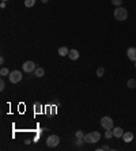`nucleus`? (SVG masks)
<instances>
[{"label":"nucleus","instance_id":"obj_7","mask_svg":"<svg viewBox=\"0 0 136 151\" xmlns=\"http://www.w3.org/2000/svg\"><path fill=\"white\" fill-rule=\"evenodd\" d=\"M127 56L129 60H132V61H136V48H133V46H131V48L127 49Z\"/></svg>","mask_w":136,"mask_h":151},{"label":"nucleus","instance_id":"obj_10","mask_svg":"<svg viewBox=\"0 0 136 151\" xmlns=\"http://www.w3.org/2000/svg\"><path fill=\"white\" fill-rule=\"evenodd\" d=\"M68 57L71 59V60H78V59H79V52H78L76 49H72V50H69Z\"/></svg>","mask_w":136,"mask_h":151},{"label":"nucleus","instance_id":"obj_3","mask_svg":"<svg viewBox=\"0 0 136 151\" xmlns=\"http://www.w3.org/2000/svg\"><path fill=\"white\" fill-rule=\"evenodd\" d=\"M101 127L104 129H113V120H112V117H109V116H105L101 119Z\"/></svg>","mask_w":136,"mask_h":151},{"label":"nucleus","instance_id":"obj_6","mask_svg":"<svg viewBox=\"0 0 136 151\" xmlns=\"http://www.w3.org/2000/svg\"><path fill=\"white\" fill-rule=\"evenodd\" d=\"M22 68H23V71H25V72H29V74H30V72L36 71L37 67H36V64H34L33 61H26V63H23Z\"/></svg>","mask_w":136,"mask_h":151},{"label":"nucleus","instance_id":"obj_20","mask_svg":"<svg viewBox=\"0 0 136 151\" xmlns=\"http://www.w3.org/2000/svg\"><path fill=\"white\" fill-rule=\"evenodd\" d=\"M4 89H5V83H4V80H0V90L3 91Z\"/></svg>","mask_w":136,"mask_h":151},{"label":"nucleus","instance_id":"obj_13","mask_svg":"<svg viewBox=\"0 0 136 151\" xmlns=\"http://www.w3.org/2000/svg\"><path fill=\"white\" fill-rule=\"evenodd\" d=\"M127 86L129 87V89H135L136 87V80L135 79H129L127 82Z\"/></svg>","mask_w":136,"mask_h":151},{"label":"nucleus","instance_id":"obj_18","mask_svg":"<svg viewBox=\"0 0 136 151\" xmlns=\"http://www.w3.org/2000/svg\"><path fill=\"white\" fill-rule=\"evenodd\" d=\"M0 75H1V76L10 75V72H8V70H7V68H4V67H3V68H1V70H0Z\"/></svg>","mask_w":136,"mask_h":151},{"label":"nucleus","instance_id":"obj_11","mask_svg":"<svg viewBox=\"0 0 136 151\" xmlns=\"http://www.w3.org/2000/svg\"><path fill=\"white\" fill-rule=\"evenodd\" d=\"M44 74H45V71H44V68H41V67L36 68V71H34V75H36L37 78H42Z\"/></svg>","mask_w":136,"mask_h":151},{"label":"nucleus","instance_id":"obj_12","mask_svg":"<svg viewBox=\"0 0 136 151\" xmlns=\"http://www.w3.org/2000/svg\"><path fill=\"white\" fill-rule=\"evenodd\" d=\"M68 53H69V50H68L67 46H61V48H59V54L60 56H68Z\"/></svg>","mask_w":136,"mask_h":151},{"label":"nucleus","instance_id":"obj_15","mask_svg":"<svg viewBox=\"0 0 136 151\" xmlns=\"http://www.w3.org/2000/svg\"><path fill=\"white\" fill-rule=\"evenodd\" d=\"M36 4V0H25V6L26 7H33Z\"/></svg>","mask_w":136,"mask_h":151},{"label":"nucleus","instance_id":"obj_14","mask_svg":"<svg viewBox=\"0 0 136 151\" xmlns=\"http://www.w3.org/2000/svg\"><path fill=\"white\" fill-rule=\"evenodd\" d=\"M114 135H113V131L112 129H108L106 132H105V138L106 139H110V138H113Z\"/></svg>","mask_w":136,"mask_h":151},{"label":"nucleus","instance_id":"obj_16","mask_svg":"<svg viewBox=\"0 0 136 151\" xmlns=\"http://www.w3.org/2000/svg\"><path fill=\"white\" fill-rule=\"evenodd\" d=\"M75 138L76 139H84V133L82 132V131H76V132H75Z\"/></svg>","mask_w":136,"mask_h":151},{"label":"nucleus","instance_id":"obj_24","mask_svg":"<svg viewBox=\"0 0 136 151\" xmlns=\"http://www.w3.org/2000/svg\"><path fill=\"white\" fill-rule=\"evenodd\" d=\"M42 3H44V4H45V3H48V0H42Z\"/></svg>","mask_w":136,"mask_h":151},{"label":"nucleus","instance_id":"obj_22","mask_svg":"<svg viewBox=\"0 0 136 151\" xmlns=\"http://www.w3.org/2000/svg\"><path fill=\"white\" fill-rule=\"evenodd\" d=\"M101 150H109V147L108 146H102V147H100V148H98V151H101Z\"/></svg>","mask_w":136,"mask_h":151},{"label":"nucleus","instance_id":"obj_25","mask_svg":"<svg viewBox=\"0 0 136 151\" xmlns=\"http://www.w3.org/2000/svg\"><path fill=\"white\" fill-rule=\"evenodd\" d=\"M1 1H8V0H1Z\"/></svg>","mask_w":136,"mask_h":151},{"label":"nucleus","instance_id":"obj_8","mask_svg":"<svg viewBox=\"0 0 136 151\" xmlns=\"http://www.w3.org/2000/svg\"><path fill=\"white\" fill-rule=\"evenodd\" d=\"M113 135L114 138H122V135H124V131H122L121 127H113Z\"/></svg>","mask_w":136,"mask_h":151},{"label":"nucleus","instance_id":"obj_19","mask_svg":"<svg viewBox=\"0 0 136 151\" xmlns=\"http://www.w3.org/2000/svg\"><path fill=\"white\" fill-rule=\"evenodd\" d=\"M112 3H113L116 7H120L122 4V0H112Z\"/></svg>","mask_w":136,"mask_h":151},{"label":"nucleus","instance_id":"obj_5","mask_svg":"<svg viewBox=\"0 0 136 151\" xmlns=\"http://www.w3.org/2000/svg\"><path fill=\"white\" fill-rule=\"evenodd\" d=\"M60 143V138L57 135H50L49 138L46 139V146L48 147H56Z\"/></svg>","mask_w":136,"mask_h":151},{"label":"nucleus","instance_id":"obj_1","mask_svg":"<svg viewBox=\"0 0 136 151\" xmlns=\"http://www.w3.org/2000/svg\"><path fill=\"white\" fill-rule=\"evenodd\" d=\"M114 18L122 22V21H127L128 19V11L125 8H122V7H117V8L114 10Z\"/></svg>","mask_w":136,"mask_h":151},{"label":"nucleus","instance_id":"obj_26","mask_svg":"<svg viewBox=\"0 0 136 151\" xmlns=\"http://www.w3.org/2000/svg\"><path fill=\"white\" fill-rule=\"evenodd\" d=\"M135 68H136V61H135Z\"/></svg>","mask_w":136,"mask_h":151},{"label":"nucleus","instance_id":"obj_4","mask_svg":"<svg viewBox=\"0 0 136 151\" xmlns=\"http://www.w3.org/2000/svg\"><path fill=\"white\" fill-rule=\"evenodd\" d=\"M8 78H10V82H11V83H19V82L22 80V72L21 71H11Z\"/></svg>","mask_w":136,"mask_h":151},{"label":"nucleus","instance_id":"obj_17","mask_svg":"<svg viewBox=\"0 0 136 151\" xmlns=\"http://www.w3.org/2000/svg\"><path fill=\"white\" fill-rule=\"evenodd\" d=\"M104 74H105V68H102V67H100L98 70H97V76H104Z\"/></svg>","mask_w":136,"mask_h":151},{"label":"nucleus","instance_id":"obj_2","mask_svg":"<svg viewBox=\"0 0 136 151\" xmlns=\"http://www.w3.org/2000/svg\"><path fill=\"white\" fill-rule=\"evenodd\" d=\"M100 138H101V135L100 132H90V133H86L84 135V142L86 143H97V142H100Z\"/></svg>","mask_w":136,"mask_h":151},{"label":"nucleus","instance_id":"obj_23","mask_svg":"<svg viewBox=\"0 0 136 151\" xmlns=\"http://www.w3.org/2000/svg\"><path fill=\"white\" fill-rule=\"evenodd\" d=\"M0 7H1V8H4V7H5V1H1V4H0Z\"/></svg>","mask_w":136,"mask_h":151},{"label":"nucleus","instance_id":"obj_9","mask_svg":"<svg viewBox=\"0 0 136 151\" xmlns=\"http://www.w3.org/2000/svg\"><path fill=\"white\" fill-rule=\"evenodd\" d=\"M132 139H133V133L132 132H124V135H122V140L125 143H129L132 142Z\"/></svg>","mask_w":136,"mask_h":151},{"label":"nucleus","instance_id":"obj_21","mask_svg":"<svg viewBox=\"0 0 136 151\" xmlns=\"http://www.w3.org/2000/svg\"><path fill=\"white\" fill-rule=\"evenodd\" d=\"M83 142H84V139H76V140H75V143H76L78 146H80Z\"/></svg>","mask_w":136,"mask_h":151}]
</instances>
